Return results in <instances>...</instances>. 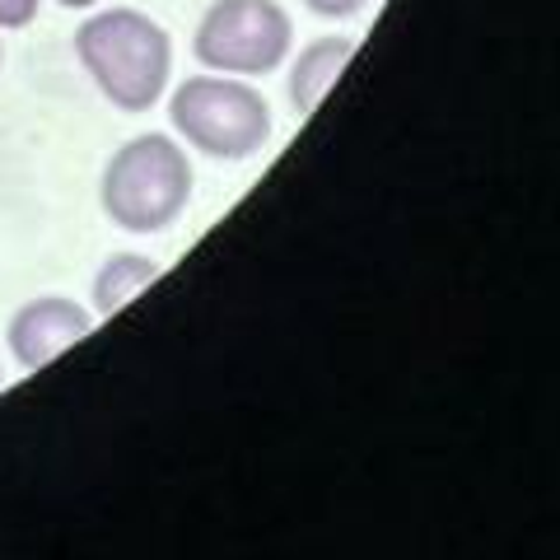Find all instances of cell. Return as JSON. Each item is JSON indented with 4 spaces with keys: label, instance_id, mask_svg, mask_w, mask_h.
Here are the masks:
<instances>
[{
    "label": "cell",
    "instance_id": "cell-12",
    "mask_svg": "<svg viewBox=\"0 0 560 560\" xmlns=\"http://www.w3.org/2000/svg\"><path fill=\"white\" fill-rule=\"evenodd\" d=\"M0 383H5V370H0Z\"/></svg>",
    "mask_w": 560,
    "mask_h": 560
},
{
    "label": "cell",
    "instance_id": "cell-8",
    "mask_svg": "<svg viewBox=\"0 0 560 560\" xmlns=\"http://www.w3.org/2000/svg\"><path fill=\"white\" fill-rule=\"evenodd\" d=\"M38 20V0H0V28H28Z\"/></svg>",
    "mask_w": 560,
    "mask_h": 560
},
{
    "label": "cell",
    "instance_id": "cell-1",
    "mask_svg": "<svg viewBox=\"0 0 560 560\" xmlns=\"http://www.w3.org/2000/svg\"><path fill=\"white\" fill-rule=\"evenodd\" d=\"M75 57L117 113H150L173 75V43L164 24L131 5L90 14L75 28Z\"/></svg>",
    "mask_w": 560,
    "mask_h": 560
},
{
    "label": "cell",
    "instance_id": "cell-11",
    "mask_svg": "<svg viewBox=\"0 0 560 560\" xmlns=\"http://www.w3.org/2000/svg\"><path fill=\"white\" fill-rule=\"evenodd\" d=\"M0 61H5V47H0Z\"/></svg>",
    "mask_w": 560,
    "mask_h": 560
},
{
    "label": "cell",
    "instance_id": "cell-9",
    "mask_svg": "<svg viewBox=\"0 0 560 560\" xmlns=\"http://www.w3.org/2000/svg\"><path fill=\"white\" fill-rule=\"evenodd\" d=\"M304 5L318 14V20H350V14L364 10V0H304Z\"/></svg>",
    "mask_w": 560,
    "mask_h": 560
},
{
    "label": "cell",
    "instance_id": "cell-5",
    "mask_svg": "<svg viewBox=\"0 0 560 560\" xmlns=\"http://www.w3.org/2000/svg\"><path fill=\"white\" fill-rule=\"evenodd\" d=\"M94 331V313L80 308L66 294H43V300H28L20 313L10 318V355L20 360V370L38 374L47 370L57 355H66L70 346H80Z\"/></svg>",
    "mask_w": 560,
    "mask_h": 560
},
{
    "label": "cell",
    "instance_id": "cell-6",
    "mask_svg": "<svg viewBox=\"0 0 560 560\" xmlns=\"http://www.w3.org/2000/svg\"><path fill=\"white\" fill-rule=\"evenodd\" d=\"M355 38H318L308 43L300 57L290 66V103L300 117H313L318 113V103L327 98V90L346 75L350 57H355Z\"/></svg>",
    "mask_w": 560,
    "mask_h": 560
},
{
    "label": "cell",
    "instance_id": "cell-2",
    "mask_svg": "<svg viewBox=\"0 0 560 560\" xmlns=\"http://www.w3.org/2000/svg\"><path fill=\"white\" fill-rule=\"evenodd\" d=\"M191 201L187 150L164 131L131 136L98 183V206L127 234H164Z\"/></svg>",
    "mask_w": 560,
    "mask_h": 560
},
{
    "label": "cell",
    "instance_id": "cell-7",
    "mask_svg": "<svg viewBox=\"0 0 560 560\" xmlns=\"http://www.w3.org/2000/svg\"><path fill=\"white\" fill-rule=\"evenodd\" d=\"M154 276H160V261H150V257H140V253L108 257L98 267V276H94V313H98V318H113V313L121 304H131Z\"/></svg>",
    "mask_w": 560,
    "mask_h": 560
},
{
    "label": "cell",
    "instance_id": "cell-4",
    "mask_svg": "<svg viewBox=\"0 0 560 560\" xmlns=\"http://www.w3.org/2000/svg\"><path fill=\"white\" fill-rule=\"evenodd\" d=\"M294 24L276 0H210L191 51L206 70L215 75H271V70L290 57Z\"/></svg>",
    "mask_w": 560,
    "mask_h": 560
},
{
    "label": "cell",
    "instance_id": "cell-10",
    "mask_svg": "<svg viewBox=\"0 0 560 560\" xmlns=\"http://www.w3.org/2000/svg\"><path fill=\"white\" fill-rule=\"evenodd\" d=\"M57 5H66V10H94L98 0H57Z\"/></svg>",
    "mask_w": 560,
    "mask_h": 560
},
{
    "label": "cell",
    "instance_id": "cell-3",
    "mask_svg": "<svg viewBox=\"0 0 560 560\" xmlns=\"http://www.w3.org/2000/svg\"><path fill=\"white\" fill-rule=\"evenodd\" d=\"M168 121L191 150L243 164L271 145V103L238 75H191L168 98Z\"/></svg>",
    "mask_w": 560,
    "mask_h": 560
}]
</instances>
